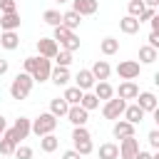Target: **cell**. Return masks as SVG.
Segmentation results:
<instances>
[{
	"instance_id": "cell-24",
	"label": "cell",
	"mask_w": 159,
	"mask_h": 159,
	"mask_svg": "<svg viewBox=\"0 0 159 159\" xmlns=\"http://www.w3.org/2000/svg\"><path fill=\"white\" fill-rule=\"evenodd\" d=\"M10 129L15 132V137H17V142H20V139H25V137L30 134V119H27V117H20V119H15V124H12Z\"/></svg>"
},
{
	"instance_id": "cell-12",
	"label": "cell",
	"mask_w": 159,
	"mask_h": 159,
	"mask_svg": "<svg viewBox=\"0 0 159 159\" xmlns=\"http://www.w3.org/2000/svg\"><path fill=\"white\" fill-rule=\"evenodd\" d=\"M75 82H77L75 87H80L82 92H89V89L94 87V82H97V80H94V75H92L89 70H80V72H77V77H75Z\"/></svg>"
},
{
	"instance_id": "cell-27",
	"label": "cell",
	"mask_w": 159,
	"mask_h": 159,
	"mask_svg": "<svg viewBox=\"0 0 159 159\" xmlns=\"http://www.w3.org/2000/svg\"><path fill=\"white\" fill-rule=\"evenodd\" d=\"M99 159H119V147L112 142L99 144Z\"/></svg>"
},
{
	"instance_id": "cell-4",
	"label": "cell",
	"mask_w": 159,
	"mask_h": 159,
	"mask_svg": "<svg viewBox=\"0 0 159 159\" xmlns=\"http://www.w3.org/2000/svg\"><path fill=\"white\" fill-rule=\"evenodd\" d=\"M32 84H35V80H32L27 72H20V75L12 80V84H10V97H12V99H25V97L32 92Z\"/></svg>"
},
{
	"instance_id": "cell-16",
	"label": "cell",
	"mask_w": 159,
	"mask_h": 159,
	"mask_svg": "<svg viewBox=\"0 0 159 159\" xmlns=\"http://www.w3.org/2000/svg\"><path fill=\"white\" fill-rule=\"evenodd\" d=\"M112 134H114L117 139L132 137V134H134V124H129L127 119H117V122H114V127H112Z\"/></svg>"
},
{
	"instance_id": "cell-45",
	"label": "cell",
	"mask_w": 159,
	"mask_h": 159,
	"mask_svg": "<svg viewBox=\"0 0 159 159\" xmlns=\"http://www.w3.org/2000/svg\"><path fill=\"white\" fill-rule=\"evenodd\" d=\"M7 67H10V65H7V60H0V77L7 72Z\"/></svg>"
},
{
	"instance_id": "cell-49",
	"label": "cell",
	"mask_w": 159,
	"mask_h": 159,
	"mask_svg": "<svg viewBox=\"0 0 159 159\" xmlns=\"http://www.w3.org/2000/svg\"><path fill=\"white\" fill-rule=\"evenodd\" d=\"M2 2H7V0H0V5H2Z\"/></svg>"
},
{
	"instance_id": "cell-9",
	"label": "cell",
	"mask_w": 159,
	"mask_h": 159,
	"mask_svg": "<svg viewBox=\"0 0 159 159\" xmlns=\"http://www.w3.org/2000/svg\"><path fill=\"white\" fill-rule=\"evenodd\" d=\"M57 50H60V45H57L52 37H40V40H37V52H40V57L52 60V57L57 55Z\"/></svg>"
},
{
	"instance_id": "cell-6",
	"label": "cell",
	"mask_w": 159,
	"mask_h": 159,
	"mask_svg": "<svg viewBox=\"0 0 159 159\" xmlns=\"http://www.w3.org/2000/svg\"><path fill=\"white\" fill-rule=\"evenodd\" d=\"M139 72H142V65L134 62V60H124V62L117 65V75H119L122 80H137Z\"/></svg>"
},
{
	"instance_id": "cell-43",
	"label": "cell",
	"mask_w": 159,
	"mask_h": 159,
	"mask_svg": "<svg viewBox=\"0 0 159 159\" xmlns=\"http://www.w3.org/2000/svg\"><path fill=\"white\" fill-rule=\"evenodd\" d=\"M149 22H152V30H154V32H159V15H154Z\"/></svg>"
},
{
	"instance_id": "cell-18",
	"label": "cell",
	"mask_w": 159,
	"mask_h": 159,
	"mask_svg": "<svg viewBox=\"0 0 159 159\" xmlns=\"http://www.w3.org/2000/svg\"><path fill=\"white\" fill-rule=\"evenodd\" d=\"M50 80L57 84V87H67V82H70V70L67 67H52V72H50Z\"/></svg>"
},
{
	"instance_id": "cell-20",
	"label": "cell",
	"mask_w": 159,
	"mask_h": 159,
	"mask_svg": "<svg viewBox=\"0 0 159 159\" xmlns=\"http://www.w3.org/2000/svg\"><path fill=\"white\" fill-rule=\"evenodd\" d=\"M92 89H94L97 99H104V102H107L109 97H114V87H112L107 80H102V82H94V87H92Z\"/></svg>"
},
{
	"instance_id": "cell-40",
	"label": "cell",
	"mask_w": 159,
	"mask_h": 159,
	"mask_svg": "<svg viewBox=\"0 0 159 159\" xmlns=\"http://www.w3.org/2000/svg\"><path fill=\"white\" fill-rule=\"evenodd\" d=\"M0 10L2 12H17V5H15V0H7V2L0 5Z\"/></svg>"
},
{
	"instance_id": "cell-44",
	"label": "cell",
	"mask_w": 159,
	"mask_h": 159,
	"mask_svg": "<svg viewBox=\"0 0 159 159\" xmlns=\"http://www.w3.org/2000/svg\"><path fill=\"white\" fill-rule=\"evenodd\" d=\"M134 159H152V154H149V152H142V149H139V152H137V157H134Z\"/></svg>"
},
{
	"instance_id": "cell-10",
	"label": "cell",
	"mask_w": 159,
	"mask_h": 159,
	"mask_svg": "<svg viewBox=\"0 0 159 159\" xmlns=\"http://www.w3.org/2000/svg\"><path fill=\"white\" fill-rule=\"evenodd\" d=\"M72 10L80 12L82 17L84 15H94L99 10V0H72Z\"/></svg>"
},
{
	"instance_id": "cell-48",
	"label": "cell",
	"mask_w": 159,
	"mask_h": 159,
	"mask_svg": "<svg viewBox=\"0 0 159 159\" xmlns=\"http://www.w3.org/2000/svg\"><path fill=\"white\" fill-rule=\"evenodd\" d=\"M55 2H70V0H55Z\"/></svg>"
},
{
	"instance_id": "cell-23",
	"label": "cell",
	"mask_w": 159,
	"mask_h": 159,
	"mask_svg": "<svg viewBox=\"0 0 159 159\" xmlns=\"http://www.w3.org/2000/svg\"><path fill=\"white\" fill-rule=\"evenodd\" d=\"M157 57H159V50H154L152 45H142V47H139V60H142V65H154Z\"/></svg>"
},
{
	"instance_id": "cell-41",
	"label": "cell",
	"mask_w": 159,
	"mask_h": 159,
	"mask_svg": "<svg viewBox=\"0 0 159 159\" xmlns=\"http://www.w3.org/2000/svg\"><path fill=\"white\" fill-rule=\"evenodd\" d=\"M149 45H152L154 50H159V32H154V30L149 32Z\"/></svg>"
},
{
	"instance_id": "cell-46",
	"label": "cell",
	"mask_w": 159,
	"mask_h": 159,
	"mask_svg": "<svg viewBox=\"0 0 159 159\" xmlns=\"http://www.w3.org/2000/svg\"><path fill=\"white\" fill-rule=\"evenodd\" d=\"M5 129H7V122H5V117L0 114V137H2V132H5Z\"/></svg>"
},
{
	"instance_id": "cell-37",
	"label": "cell",
	"mask_w": 159,
	"mask_h": 159,
	"mask_svg": "<svg viewBox=\"0 0 159 159\" xmlns=\"http://www.w3.org/2000/svg\"><path fill=\"white\" fill-rule=\"evenodd\" d=\"M15 157H17V159H32V149L25 147V144H17V147H15Z\"/></svg>"
},
{
	"instance_id": "cell-2",
	"label": "cell",
	"mask_w": 159,
	"mask_h": 159,
	"mask_svg": "<svg viewBox=\"0 0 159 159\" xmlns=\"http://www.w3.org/2000/svg\"><path fill=\"white\" fill-rule=\"evenodd\" d=\"M55 127H57V117H55L52 112H42L40 117H35V119L30 122V132L37 134V137H45V134L55 132Z\"/></svg>"
},
{
	"instance_id": "cell-31",
	"label": "cell",
	"mask_w": 159,
	"mask_h": 159,
	"mask_svg": "<svg viewBox=\"0 0 159 159\" xmlns=\"http://www.w3.org/2000/svg\"><path fill=\"white\" fill-rule=\"evenodd\" d=\"M70 37H72V30H67L65 25H57V27H55V32H52V40H55L57 45H62V42H67Z\"/></svg>"
},
{
	"instance_id": "cell-8",
	"label": "cell",
	"mask_w": 159,
	"mask_h": 159,
	"mask_svg": "<svg viewBox=\"0 0 159 159\" xmlns=\"http://www.w3.org/2000/svg\"><path fill=\"white\" fill-rule=\"evenodd\" d=\"M137 152H139V139H137L134 134H132V137H124L122 144H119V157H122V159H134Z\"/></svg>"
},
{
	"instance_id": "cell-47",
	"label": "cell",
	"mask_w": 159,
	"mask_h": 159,
	"mask_svg": "<svg viewBox=\"0 0 159 159\" xmlns=\"http://www.w3.org/2000/svg\"><path fill=\"white\" fill-rule=\"evenodd\" d=\"M142 2H144L147 7H157V5H159V0H142Z\"/></svg>"
},
{
	"instance_id": "cell-26",
	"label": "cell",
	"mask_w": 159,
	"mask_h": 159,
	"mask_svg": "<svg viewBox=\"0 0 159 159\" xmlns=\"http://www.w3.org/2000/svg\"><path fill=\"white\" fill-rule=\"evenodd\" d=\"M57 147H60V139H57L52 132H50V134H45V137H40V149H42V152H47V154H50V152H55Z\"/></svg>"
},
{
	"instance_id": "cell-5",
	"label": "cell",
	"mask_w": 159,
	"mask_h": 159,
	"mask_svg": "<svg viewBox=\"0 0 159 159\" xmlns=\"http://www.w3.org/2000/svg\"><path fill=\"white\" fill-rule=\"evenodd\" d=\"M124 107H127L124 99H119V97H109V99L104 102V107H102V117H104V119H119L122 112H124Z\"/></svg>"
},
{
	"instance_id": "cell-21",
	"label": "cell",
	"mask_w": 159,
	"mask_h": 159,
	"mask_svg": "<svg viewBox=\"0 0 159 159\" xmlns=\"http://www.w3.org/2000/svg\"><path fill=\"white\" fill-rule=\"evenodd\" d=\"M20 27V15L17 12H2L0 15V30H17Z\"/></svg>"
},
{
	"instance_id": "cell-13",
	"label": "cell",
	"mask_w": 159,
	"mask_h": 159,
	"mask_svg": "<svg viewBox=\"0 0 159 159\" xmlns=\"http://www.w3.org/2000/svg\"><path fill=\"white\" fill-rule=\"evenodd\" d=\"M137 104H139L144 112H154V109L159 107V102H157V94H154V92H139V94H137Z\"/></svg>"
},
{
	"instance_id": "cell-35",
	"label": "cell",
	"mask_w": 159,
	"mask_h": 159,
	"mask_svg": "<svg viewBox=\"0 0 159 159\" xmlns=\"http://www.w3.org/2000/svg\"><path fill=\"white\" fill-rule=\"evenodd\" d=\"M144 7H147V5H144L142 0H129V5H127V10H129V15H132V17H139Z\"/></svg>"
},
{
	"instance_id": "cell-28",
	"label": "cell",
	"mask_w": 159,
	"mask_h": 159,
	"mask_svg": "<svg viewBox=\"0 0 159 159\" xmlns=\"http://www.w3.org/2000/svg\"><path fill=\"white\" fill-rule=\"evenodd\" d=\"M80 107H84L87 112H92V109H97V107H99V99H97V94H94V92H82V99H80Z\"/></svg>"
},
{
	"instance_id": "cell-1",
	"label": "cell",
	"mask_w": 159,
	"mask_h": 159,
	"mask_svg": "<svg viewBox=\"0 0 159 159\" xmlns=\"http://www.w3.org/2000/svg\"><path fill=\"white\" fill-rule=\"evenodd\" d=\"M22 67H25V72H27L35 82H45V80H50V72H52V60L35 55V57H25Z\"/></svg>"
},
{
	"instance_id": "cell-36",
	"label": "cell",
	"mask_w": 159,
	"mask_h": 159,
	"mask_svg": "<svg viewBox=\"0 0 159 159\" xmlns=\"http://www.w3.org/2000/svg\"><path fill=\"white\" fill-rule=\"evenodd\" d=\"M62 50H67V52H77V50H80V37L72 32V37H70L67 42H62Z\"/></svg>"
},
{
	"instance_id": "cell-29",
	"label": "cell",
	"mask_w": 159,
	"mask_h": 159,
	"mask_svg": "<svg viewBox=\"0 0 159 159\" xmlns=\"http://www.w3.org/2000/svg\"><path fill=\"white\" fill-rule=\"evenodd\" d=\"M67 109H70V104L65 102V97H57V99H52V102H50V112H52L55 117H65V114H67Z\"/></svg>"
},
{
	"instance_id": "cell-17",
	"label": "cell",
	"mask_w": 159,
	"mask_h": 159,
	"mask_svg": "<svg viewBox=\"0 0 159 159\" xmlns=\"http://www.w3.org/2000/svg\"><path fill=\"white\" fill-rule=\"evenodd\" d=\"M0 45L5 50H15L20 45V37H17V30H2L0 32Z\"/></svg>"
},
{
	"instance_id": "cell-42",
	"label": "cell",
	"mask_w": 159,
	"mask_h": 159,
	"mask_svg": "<svg viewBox=\"0 0 159 159\" xmlns=\"http://www.w3.org/2000/svg\"><path fill=\"white\" fill-rule=\"evenodd\" d=\"M62 159H80V152H75V149H67V152L62 154Z\"/></svg>"
},
{
	"instance_id": "cell-25",
	"label": "cell",
	"mask_w": 159,
	"mask_h": 159,
	"mask_svg": "<svg viewBox=\"0 0 159 159\" xmlns=\"http://www.w3.org/2000/svg\"><path fill=\"white\" fill-rule=\"evenodd\" d=\"M117 50H119V40L117 37H104L102 42H99V52L102 55H117Z\"/></svg>"
},
{
	"instance_id": "cell-15",
	"label": "cell",
	"mask_w": 159,
	"mask_h": 159,
	"mask_svg": "<svg viewBox=\"0 0 159 159\" xmlns=\"http://www.w3.org/2000/svg\"><path fill=\"white\" fill-rule=\"evenodd\" d=\"M89 72L94 75V80H97V82H102V80H109L112 67H109V62H107V60H97V62L92 65V70H89Z\"/></svg>"
},
{
	"instance_id": "cell-7",
	"label": "cell",
	"mask_w": 159,
	"mask_h": 159,
	"mask_svg": "<svg viewBox=\"0 0 159 159\" xmlns=\"http://www.w3.org/2000/svg\"><path fill=\"white\" fill-rule=\"evenodd\" d=\"M75 127H84L87 124V119H89V112L84 109V107H80V104H70V109H67V114H65Z\"/></svg>"
},
{
	"instance_id": "cell-32",
	"label": "cell",
	"mask_w": 159,
	"mask_h": 159,
	"mask_svg": "<svg viewBox=\"0 0 159 159\" xmlns=\"http://www.w3.org/2000/svg\"><path fill=\"white\" fill-rule=\"evenodd\" d=\"M62 97H65L67 104H80V99H82V89H80V87H67Z\"/></svg>"
},
{
	"instance_id": "cell-34",
	"label": "cell",
	"mask_w": 159,
	"mask_h": 159,
	"mask_svg": "<svg viewBox=\"0 0 159 159\" xmlns=\"http://www.w3.org/2000/svg\"><path fill=\"white\" fill-rule=\"evenodd\" d=\"M15 147H17V144H15V142H12L10 137H5V134L0 137V154L10 157V154H15Z\"/></svg>"
},
{
	"instance_id": "cell-14",
	"label": "cell",
	"mask_w": 159,
	"mask_h": 159,
	"mask_svg": "<svg viewBox=\"0 0 159 159\" xmlns=\"http://www.w3.org/2000/svg\"><path fill=\"white\" fill-rule=\"evenodd\" d=\"M122 114H124V119H127L129 124H134V127H137V124H139V122L144 119V114H147V112H144V109H142L139 104H127Z\"/></svg>"
},
{
	"instance_id": "cell-3",
	"label": "cell",
	"mask_w": 159,
	"mask_h": 159,
	"mask_svg": "<svg viewBox=\"0 0 159 159\" xmlns=\"http://www.w3.org/2000/svg\"><path fill=\"white\" fill-rule=\"evenodd\" d=\"M72 149L75 152H80V157H87V154H92V134L87 132V127H75L72 129Z\"/></svg>"
},
{
	"instance_id": "cell-38",
	"label": "cell",
	"mask_w": 159,
	"mask_h": 159,
	"mask_svg": "<svg viewBox=\"0 0 159 159\" xmlns=\"http://www.w3.org/2000/svg\"><path fill=\"white\" fill-rule=\"evenodd\" d=\"M154 15H157V7H144V10H142V15H139L137 20H139V22H149Z\"/></svg>"
},
{
	"instance_id": "cell-39",
	"label": "cell",
	"mask_w": 159,
	"mask_h": 159,
	"mask_svg": "<svg viewBox=\"0 0 159 159\" xmlns=\"http://www.w3.org/2000/svg\"><path fill=\"white\" fill-rule=\"evenodd\" d=\"M147 139H149V147H152V149H159V132H157V129H152Z\"/></svg>"
},
{
	"instance_id": "cell-33",
	"label": "cell",
	"mask_w": 159,
	"mask_h": 159,
	"mask_svg": "<svg viewBox=\"0 0 159 159\" xmlns=\"http://www.w3.org/2000/svg\"><path fill=\"white\" fill-rule=\"evenodd\" d=\"M52 60L57 62V67H70V65H72V52H67V50H57V55H55Z\"/></svg>"
},
{
	"instance_id": "cell-22",
	"label": "cell",
	"mask_w": 159,
	"mask_h": 159,
	"mask_svg": "<svg viewBox=\"0 0 159 159\" xmlns=\"http://www.w3.org/2000/svg\"><path fill=\"white\" fill-rule=\"evenodd\" d=\"M80 22H82V15L80 12H75V10H67V12H62V25L67 27V30H77L80 27Z\"/></svg>"
},
{
	"instance_id": "cell-30",
	"label": "cell",
	"mask_w": 159,
	"mask_h": 159,
	"mask_svg": "<svg viewBox=\"0 0 159 159\" xmlns=\"http://www.w3.org/2000/svg\"><path fill=\"white\" fill-rule=\"evenodd\" d=\"M42 20H45L47 25L57 27V25H62V12H60V10H45V12H42Z\"/></svg>"
},
{
	"instance_id": "cell-19",
	"label": "cell",
	"mask_w": 159,
	"mask_h": 159,
	"mask_svg": "<svg viewBox=\"0 0 159 159\" xmlns=\"http://www.w3.org/2000/svg\"><path fill=\"white\" fill-rule=\"evenodd\" d=\"M139 20L137 17H132V15H124L122 20H119V30L124 32V35H134V32H139Z\"/></svg>"
},
{
	"instance_id": "cell-11",
	"label": "cell",
	"mask_w": 159,
	"mask_h": 159,
	"mask_svg": "<svg viewBox=\"0 0 159 159\" xmlns=\"http://www.w3.org/2000/svg\"><path fill=\"white\" fill-rule=\"evenodd\" d=\"M137 94H139V87H137L132 80H124V82L117 87V97L124 99V102H127V99H137Z\"/></svg>"
}]
</instances>
